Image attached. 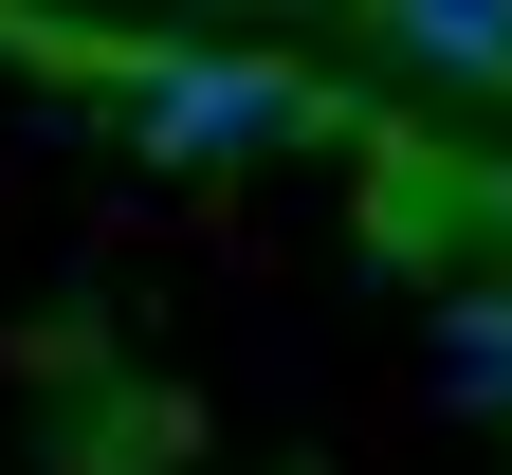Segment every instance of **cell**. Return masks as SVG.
<instances>
[{
	"mask_svg": "<svg viewBox=\"0 0 512 475\" xmlns=\"http://www.w3.org/2000/svg\"><path fill=\"white\" fill-rule=\"evenodd\" d=\"M110 128L165 183H202L238 147H293V128H311V74H275V55H128V74H110Z\"/></svg>",
	"mask_w": 512,
	"mask_h": 475,
	"instance_id": "cell-1",
	"label": "cell"
},
{
	"mask_svg": "<svg viewBox=\"0 0 512 475\" xmlns=\"http://www.w3.org/2000/svg\"><path fill=\"white\" fill-rule=\"evenodd\" d=\"M439 92H512V0H366Z\"/></svg>",
	"mask_w": 512,
	"mask_h": 475,
	"instance_id": "cell-2",
	"label": "cell"
},
{
	"mask_svg": "<svg viewBox=\"0 0 512 475\" xmlns=\"http://www.w3.org/2000/svg\"><path fill=\"white\" fill-rule=\"evenodd\" d=\"M439 384L476 421H512V293H439Z\"/></svg>",
	"mask_w": 512,
	"mask_h": 475,
	"instance_id": "cell-3",
	"label": "cell"
}]
</instances>
